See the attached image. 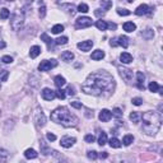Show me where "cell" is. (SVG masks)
<instances>
[{
    "mask_svg": "<svg viewBox=\"0 0 163 163\" xmlns=\"http://www.w3.org/2000/svg\"><path fill=\"white\" fill-rule=\"evenodd\" d=\"M114 78L106 72H97L91 74L82 85V89L84 93L93 94V96H102L105 92L111 93L114 91Z\"/></svg>",
    "mask_w": 163,
    "mask_h": 163,
    "instance_id": "cell-1",
    "label": "cell"
},
{
    "mask_svg": "<svg viewBox=\"0 0 163 163\" xmlns=\"http://www.w3.org/2000/svg\"><path fill=\"white\" fill-rule=\"evenodd\" d=\"M51 120L56 124H61L65 127H72L78 124V117L73 115L66 107H57L51 112Z\"/></svg>",
    "mask_w": 163,
    "mask_h": 163,
    "instance_id": "cell-2",
    "label": "cell"
},
{
    "mask_svg": "<svg viewBox=\"0 0 163 163\" xmlns=\"http://www.w3.org/2000/svg\"><path fill=\"white\" fill-rule=\"evenodd\" d=\"M162 125V117L157 111H147L143 114V129L147 134L154 135Z\"/></svg>",
    "mask_w": 163,
    "mask_h": 163,
    "instance_id": "cell-3",
    "label": "cell"
},
{
    "mask_svg": "<svg viewBox=\"0 0 163 163\" xmlns=\"http://www.w3.org/2000/svg\"><path fill=\"white\" fill-rule=\"evenodd\" d=\"M23 23H24V16L22 11H16L13 16V18L10 20V27L13 28V31H19L22 28Z\"/></svg>",
    "mask_w": 163,
    "mask_h": 163,
    "instance_id": "cell-4",
    "label": "cell"
},
{
    "mask_svg": "<svg viewBox=\"0 0 163 163\" xmlns=\"http://www.w3.org/2000/svg\"><path fill=\"white\" fill-rule=\"evenodd\" d=\"M56 65H57V61H56L55 59H52V60H43L38 65V70H40V72H49L52 68H55Z\"/></svg>",
    "mask_w": 163,
    "mask_h": 163,
    "instance_id": "cell-5",
    "label": "cell"
},
{
    "mask_svg": "<svg viewBox=\"0 0 163 163\" xmlns=\"http://www.w3.org/2000/svg\"><path fill=\"white\" fill-rule=\"evenodd\" d=\"M75 26L76 28H88L92 26V19L89 17H80V18L76 19Z\"/></svg>",
    "mask_w": 163,
    "mask_h": 163,
    "instance_id": "cell-6",
    "label": "cell"
},
{
    "mask_svg": "<svg viewBox=\"0 0 163 163\" xmlns=\"http://www.w3.org/2000/svg\"><path fill=\"white\" fill-rule=\"evenodd\" d=\"M118 72H120V75H121V78H122L124 80L131 82V79H133V72L130 69L120 66V68H118Z\"/></svg>",
    "mask_w": 163,
    "mask_h": 163,
    "instance_id": "cell-7",
    "label": "cell"
},
{
    "mask_svg": "<svg viewBox=\"0 0 163 163\" xmlns=\"http://www.w3.org/2000/svg\"><path fill=\"white\" fill-rule=\"evenodd\" d=\"M34 120H36L37 125L38 126H43L46 122V118H45V115H43L42 111H40V108L36 110V112H34Z\"/></svg>",
    "mask_w": 163,
    "mask_h": 163,
    "instance_id": "cell-8",
    "label": "cell"
},
{
    "mask_svg": "<svg viewBox=\"0 0 163 163\" xmlns=\"http://www.w3.org/2000/svg\"><path fill=\"white\" fill-rule=\"evenodd\" d=\"M75 141H76L75 138H72V136H63L60 140V144H61V147H64V148H70L72 145H74Z\"/></svg>",
    "mask_w": 163,
    "mask_h": 163,
    "instance_id": "cell-9",
    "label": "cell"
},
{
    "mask_svg": "<svg viewBox=\"0 0 163 163\" xmlns=\"http://www.w3.org/2000/svg\"><path fill=\"white\" fill-rule=\"evenodd\" d=\"M78 49L82 50V51H89V50L93 47V41H82V42H79L78 45Z\"/></svg>",
    "mask_w": 163,
    "mask_h": 163,
    "instance_id": "cell-10",
    "label": "cell"
},
{
    "mask_svg": "<svg viewBox=\"0 0 163 163\" xmlns=\"http://www.w3.org/2000/svg\"><path fill=\"white\" fill-rule=\"evenodd\" d=\"M55 91L50 89V88H45V89L42 91V98L46 99V101H52L55 98Z\"/></svg>",
    "mask_w": 163,
    "mask_h": 163,
    "instance_id": "cell-11",
    "label": "cell"
},
{
    "mask_svg": "<svg viewBox=\"0 0 163 163\" xmlns=\"http://www.w3.org/2000/svg\"><path fill=\"white\" fill-rule=\"evenodd\" d=\"M99 120L102 121V122H107V121L111 120V117H112V114H111V111H108V110H102V111L99 112Z\"/></svg>",
    "mask_w": 163,
    "mask_h": 163,
    "instance_id": "cell-12",
    "label": "cell"
},
{
    "mask_svg": "<svg viewBox=\"0 0 163 163\" xmlns=\"http://www.w3.org/2000/svg\"><path fill=\"white\" fill-rule=\"evenodd\" d=\"M147 13H149V7H148L147 4L139 5V7L135 9V14H136V16H144V14H147Z\"/></svg>",
    "mask_w": 163,
    "mask_h": 163,
    "instance_id": "cell-13",
    "label": "cell"
},
{
    "mask_svg": "<svg viewBox=\"0 0 163 163\" xmlns=\"http://www.w3.org/2000/svg\"><path fill=\"white\" fill-rule=\"evenodd\" d=\"M116 43H117V46H122L126 49V47L129 46V38L126 36H118L116 38Z\"/></svg>",
    "mask_w": 163,
    "mask_h": 163,
    "instance_id": "cell-14",
    "label": "cell"
},
{
    "mask_svg": "<svg viewBox=\"0 0 163 163\" xmlns=\"http://www.w3.org/2000/svg\"><path fill=\"white\" fill-rule=\"evenodd\" d=\"M120 60L121 63L124 64H130L133 61V56L129 54V52H122V54L120 55Z\"/></svg>",
    "mask_w": 163,
    "mask_h": 163,
    "instance_id": "cell-15",
    "label": "cell"
},
{
    "mask_svg": "<svg viewBox=\"0 0 163 163\" xmlns=\"http://www.w3.org/2000/svg\"><path fill=\"white\" fill-rule=\"evenodd\" d=\"M54 82H55V85L59 88V89H61V87H64L65 83H66V80H65V78H64V76H61V75L55 76Z\"/></svg>",
    "mask_w": 163,
    "mask_h": 163,
    "instance_id": "cell-16",
    "label": "cell"
},
{
    "mask_svg": "<svg viewBox=\"0 0 163 163\" xmlns=\"http://www.w3.org/2000/svg\"><path fill=\"white\" fill-rule=\"evenodd\" d=\"M136 78H138V88L139 89H144V74L141 72H138L136 73Z\"/></svg>",
    "mask_w": 163,
    "mask_h": 163,
    "instance_id": "cell-17",
    "label": "cell"
},
{
    "mask_svg": "<svg viewBox=\"0 0 163 163\" xmlns=\"http://www.w3.org/2000/svg\"><path fill=\"white\" fill-rule=\"evenodd\" d=\"M93 60H102L103 57H105V51H102V50H96V51L92 52V56H91Z\"/></svg>",
    "mask_w": 163,
    "mask_h": 163,
    "instance_id": "cell-18",
    "label": "cell"
},
{
    "mask_svg": "<svg viewBox=\"0 0 163 163\" xmlns=\"http://www.w3.org/2000/svg\"><path fill=\"white\" fill-rule=\"evenodd\" d=\"M40 54H41V47L40 46H32L31 50H29V56H31L32 59L37 57Z\"/></svg>",
    "mask_w": 163,
    "mask_h": 163,
    "instance_id": "cell-19",
    "label": "cell"
},
{
    "mask_svg": "<svg viewBox=\"0 0 163 163\" xmlns=\"http://www.w3.org/2000/svg\"><path fill=\"white\" fill-rule=\"evenodd\" d=\"M37 152L34 149H32V148H29V149H27L24 152V157L26 158H28V159H34V158H37Z\"/></svg>",
    "mask_w": 163,
    "mask_h": 163,
    "instance_id": "cell-20",
    "label": "cell"
},
{
    "mask_svg": "<svg viewBox=\"0 0 163 163\" xmlns=\"http://www.w3.org/2000/svg\"><path fill=\"white\" fill-rule=\"evenodd\" d=\"M61 59H63V61L69 63V61H72L74 59V54L72 51H64L63 54H61Z\"/></svg>",
    "mask_w": 163,
    "mask_h": 163,
    "instance_id": "cell-21",
    "label": "cell"
},
{
    "mask_svg": "<svg viewBox=\"0 0 163 163\" xmlns=\"http://www.w3.org/2000/svg\"><path fill=\"white\" fill-rule=\"evenodd\" d=\"M122 27H124V31H126V32H134L136 29L135 23H133V22H125Z\"/></svg>",
    "mask_w": 163,
    "mask_h": 163,
    "instance_id": "cell-22",
    "label": "cell"
},
{
    "mask_svg": "<svg viewBox=\"0 0 163 163\" xmlns=\"http://www.w3.org/2000/svg\"><path fill=\"white\" fill-rule=\"evenodd\" d=\"M61 8H63V9H66V11L70 14H74L76 11L75 7H74L73 4H61Z\"/></svg>",
    "mask_w": 163,
    "mask_h": 163,
    "instance_id": "cell-23",
    "label": "cell"
},
{
    "mask_svg": "<svg viewBox=\"0 0 163 163\" xmlns=\"http://www.w3.org/2000/svg\"><path fill=\"white\" fill-rule=\"evenodd\" d=\"M106 143H107V134L106 133H101L99 136H98V144L102 147V145H105Z\"/></svg>",
    "mask_w": 163,
    "mask_h": 163,
    "instance_id": "cell-24",
    "label": "cell"
},
{
    "mask_svg": "<svg viewBox=\"0 0 163 163\" xmlns=\"http://www.w3.org/2000/svg\"><path fill=\"white\" fill-rule=\"evenodd\" d=\"M96 27L99 29V31H106V29H107V23L105 22V20H97L96 22Z\"/></svg>",
    "mask_w": 163,
    "mask_h": 163,
    "instance_id": "cell-25",
    "label": "cell"
},
{
    "mask_svg": "<svg viewBox=\"0 0 163 163\" xmlns=\"http://www.w3.org/2000/svg\"><path fill=\"white\" fill-rule=\"evenodd\" d=\"M133 141H134V136L133 135H130V134H127V135H125L124 136V139H122V143H124V145H130L133 143Z\"/></svg>",
    "mask_w": 163,
    "mask_h": 163,
    "instance_id": "cell-26",
    "label": "cell"
},
{
    "mask_svg": "<svg viewBox=\"0 0 163 163\" xmlns=\"http://www.w3.org/2000/svg\"><path fill=\"white\" fill-rule=\"evenodd\" d=\"M110 147L111 148H120L121 147V141L117 138H111L110 140Z\"/></svg>",
    "mask_w": 163,
    "mask_h": 163,
    "instance_id": "cell-27",
    "label": "cell"
},
{
    "mask_svg": "<svg viewBox=\"0 0 163 163\" xmlns=\"http://www.w3.org/2000/svg\"><path fill=\"white\" fill-rule=\"evenodd\" d=\"M10 16V11L7 9V8H3L0 9V19H8Z\"/></svg>",
    "mask_w": 163,
    "mask_h": 163,
    "instance_id": "cell-28",
    "label": "cell"
},
{
    "mask_svg": "<svg viewBox=\"0 0 163 163\" xmlns=\"http://www.w3.org/2000/svg\"><path fill=\"white\" fill-rule=\"evenodd\" d=\"M41 40L45 41V42L47 43V46H52V42H54V40H51L47 33H42V34H41Z\"/></svg>",
    "mask_w": 163,
    "mask_h": 163,
    "instance_id": "cell-29",
    "label": "cell"
},
{
    "mask_svg": "<svg viewBox=\"0 0 163 163\" xmlns=\"http://www.w3.org/2000/svg\"><path fill=\"white\" fill-rule=\"evenodd\" d=\"M130 120L134 124H138L139 120H140V115H139L138 112H131V114H130Z\"/></svg>",
    "mask_w": 163,
    "mask_h": 163,
    "instance_id": "cell-30",
    "label": "cell"
},
{
    "mask_svg": "<svg viewBox=\"0 0 163 163\" xmlns=\"http://www.w3.org/2000/svg\"><path fill=\"white\" fill-rule=\"evenodd\" d=\"M149 91L150 92H158V91H161V87H159V84L157 82H152L149 84Z\"/></svg>",
    "mask_w": 163,
    "mask_h": 163,
    "instance_id": "cell-31",
    "label": "cell"
},
{
    "mask_svg": "<svg viewBox=\"0 0 163 163\" xmlns=\"http://www.w3.org/2000/svg\"><path fill=\"white\" fill-rule=\"evenodd\" d=\"M88 10H89L88 5L84 4V3H80V4L78 5V10H76V11H80V13H87Z\"/></svg>",
    "mask_w": 163,
    "mask_h": 163,
    "instance_id": "cell-32",
    "label": "cell"
},
{
    "mask_svg": "<svg viewBox=\"0 0 163 163\" xmlns=\"http://www.w3.org/2000/svg\"><path fill=\"white\" fill-rule=\"evenodd\" d=\"M64 31V26L63 24H56L52 27V33H55V34H57V33H60V32H63Z\"/></svg>",
    "mask_w": 163,
    "mask_h": 163,
    "instance_id": "cell-33",
    "label": "cell"
},
{
    "mask_svg": "<svg viewBox=\"0 0 163 163\" xmlns=\"http://www.w3.org/2000/svg\"><path fill=\"white\" fill-rule=\"evenodd\" d=\"M55 43L56 45H65V43H68V37H59V38H56L55 40Z\"/></svg>",
    "mask_w": 163,
    "mask_h": 163,
    "instance_id": "cell-34",
    "label": "cell"
},
{
    "mask_svg": "<svg viewBox=\"0 0 163 163\" xmlns=\"http://www.w3.org/2000/svg\"><path fill=\"white\" fill-rule=\"evenodd\" d=\"M8 76H9V72H8V70H1V72H0V79H1L3 82H7Z\"/></svg>",
    "mask_w": 163,
    "mask_h": 163,
    "instance_id": "cell-35",
    "label": "cell"
},
{
    "mask_svg": "<svg viewBox=\"0 0 163 163\" xmlns=\"http://www.w3.org/2000/svg\"><path fill=\"white\" fill-rule=\"evenodd\" d=\"M153 31L150 28H148V29H145V32H143V37L144 38H148V40H149V38H152L153 37Z\"/></svg>",
    "mask_w": 163,
    "mask_h": 163,
    "instance_id": "cell-36",
    "label": "cell"
},
{
    "mask_svg": "<svg viewBox=\"0 0 163 163\" xmlns=\"http://www.w3.org/2000/svg\"><path fill=\"white\" fill-rule=\"evenodd\" d=\"M55 96L57 97L59 99H64L65 98V91H63V89H57L55 92Z\"/></svg>",
    "mask_w": 163,
    "mask_h": 163,
    "instance_id": "cell-37",
    "label": "cell"
},
{
    "mask_svg": "<svg viewBox=\"0 0 163 163\" xmlns=\"http://www.w3.org/2000/svg\"><path fill=\"white\" fill-rule=\"evenodd\" d=\"M41 149H42V150H41V153H43V154H45V156H47V154H49V153H51V150H50L49 148L46 147L43 141H41Z\"/></svg>",
    "mask_w": 163,
    "mask_h": 163,
    "instance_id": "cell-38",
    "label": "cell"
},
{
    "mask_svg": "<svg viewBox=\"0 0 163 163\" xmlns=\"http://www.w3.org/2000/svg\"><path fill=\"white\" fill-rule=\"evenodd\" d=\"M117 14H118V16L125 17V16H129V14H130V10L122 9V8H118V9H117Z\"/></svg>",
    "mask_w": 163,
    "mask_h": 163,
    "instance_id": "cell-39",
    "label": "cell"
},
{
    "mask_svg": "<svg viewBox=\"0 0 163 163\" xmlns=\"http://www.w3.org/2000/svg\"><path fill=\"white\" fill-rule=\"evenodd\" d=\"M1 61L4 64H10V63H13V57H11V56L5 55V56H3V57H1Z\"/></svg>",
    "mask_w": 163,
    "mask_h": 163,
    "instance_id": "cell-40",
    "label": "cell"
},
{
    "mask_svg": "<svg viewBox=\"0 0 163 163\" xmlns=\"http://www.w3.org/2000/svg\"><path fill=\"white\" fill-rule=\"evenodd\" d=\"M111 114H112V116H115V117H117V118L122 117V112H121L120 108H115L114 112H111Z\"/></svg>",
    "mask_w": 163,
    "mask_h": 163,
    "instance_id": "cell-41",
    "label": "cell"
},
{
    "mask_svg": "<svg viewBox=\"0 0 163 163\" xmlns=\"http://www.w3.org/2000/svg\"><path fill=\"white\" fill-rule=\"evenodd\" d=\"M87 157L89 159H93V161H94V159L98 157V154H97V152H94V150H89V152L87 153Z\"/></svg>",
    "mask_w": 163,
    "mask_h": 163,
    "instance_id": "cell-42",
    "label": "cell"
},
{
    "mask_svg": "<svg viewBox=\"0 0 163 163\" xmlns=\"http://www.w3.org/2000/svg\"><path fill=\"white\" fill-rule=\"evenodd\" d=\"M131 103H133V105H135V106H140L141 103H143V99L139 98V97H135V98L131 99Z\"/></svg>",
    "mask_w": 163,
    "mask_h": 163,
    "instance_id": "cell-43",
    "label": "cell"
},
{
    "mask_svg": "<svg viewBox=\"0 0 163 163\" xmlns=\"http://www.w3.org/2000/svg\"><path fill=\"white\" fill-rule=\"evenodd\" d=\"M84 140L87 141V143H93L94 140H96V138H94L92 134H88V135H85V138H84Z\"/></svg>",
    "mask_w": 163,
    "mask_h": 163,
    "instance_id": "cell-44",
    "label": "cell"
},
{
    "mask_svg": "<svg viewBox=\"0 0 163 163\" xmlns=\"http://www.w3.org/2000/svg\"><path fill=\"white\" fill-rule=\"evenodd\" d=\"M101 5L105 8V10H107V9H110V8L112 7V3L111 1H102V3H101Z\"/></svg>",
    "mask_w": 163,
    "mask_h": 163,
    "instance_id": "cell-45",
    "label": "cell"
},
{
    "mask_svg": "<svg viewBox=\"0 0 163 163\" xmlns=\"http://www.w3.org/2000/svg\"><path fill=\"white\" fill-rule=\"evenodd\" d=\"M46 138H47V140H50V141L56 140V135L52 134V133H47V134H46Z\"/></svg>",
    "mask_w": 163,
    "mask_h": 163,
    "instance_id": "cell-46",
    "label": "cell"
},
{
    "mask_svg": "<svg viewBox=\"0 0 163 163\" xmlns=\"http://www.w3.org/2000/svg\"><path fill=\"white\" fill-rule=\"evenodd\" d=\"M70 105H72V107H74V108H82V103H80V102H78V101L70 102Z\"/></svg>",
    "mask_w": 163,
    "mask_h": 163,
    "instance_id": "cell-47",
    "label": "cell"
},
{
    "mask_svg": "<svg viewBox=\"0 0 163 163\" xmlns=\"http://www.w3.org/2000/svg\"><path fill=\"white\" fill-rule=\"evenodd\" d=\"M45 16H46V8H45V5H42V7H40V17L43 18Z\"/></svg>",
    "mask_w": 163,
    "mask_h": 163,
    "instance_id": "cell-48",
    "label": "cell"
},
{
    "mask_svg": "<svg viewBox=\"0 0 163 163\" xmlns=\"http://www.w3.org/2000/svg\"><path fill=\"white\" fill-rule=\"evenodd\" d=\"M94 14H96V16H97V17H101V16H105V14H106V10H105V9H102V10H101V9H97L96 11H94Z\"/></svg>",
    "mask_w": 163,
    "mask_h": 163,
    "instance_id": "cell-49",
    "label": "cell"
},
{
    "mask_svg": "<svg viewBox=\"0 0 163 163\" xmlns=\"http://www.w3.org/2000/svg\"><path fill=\"white\" fill-rule=\"evenodd\" d=\"M66 92H68V94H70V96H74V94H75V92H74V88L73 87H69Z\"/></svg>",
    "mask_w": 163,
    "mask_h": 163,
    "instance_id": "cell-50",
    "label": "cell"
},
{
    "mask_svg": "<svg viewBox=\"0 0 163 163\" xmlns=\"http://www.w3.org/2000/svg\"><path fill=\"white\" fill-rule=\"evenodd\" d=\"M107 28H110V29H116V24L115 23H107Z\"/></svg>",
    "mask_w": 163,
    "mask_h": 163,
    "instance_id": "cell-51",
    "label": "cell"
},
{
    "mask_svg": "<svg viewBox=\"0 0 163 163\" xmlns=\"http://www.w3.org/2000/svg\"><path fill=\"white\" fill-rule=\"evenodd\" d=\"M98 156L101 157V158H107V157H108V153H107V152H102V153H99Z\"/></svg>",
    "mask_w": 163,
    "mask_h": 163,
    "instance_id": "cell-52",
    "label": "cell"
},
{
    "mask_svg": "<svg viewBox=\"0 0 163 163\" xmlns=\"http://www.w3.org/2000/svg\"><path fill=\"white\" fill-rule=\"evenodd\" d=\"M110 45L111 46H117V43H116V38H114V40H111V42H110Z\"/></svg>",
    "mask_w": 163,
    "mask_h": 163,
    "instance_id": "cell-53",
    "label": "cell"
},
{
    "mask_svg": "<svg viewBox=\"0 0 163 163\" xmlns=\"http://www.w3.org/2000/svg\"><path fill=\"white\" fill-rule=\"evenodd\" d=\"M5 46H7V43H5L4 41H0V49H4Z\"/></svg>",
    "mask_w": 163,
    "mask_h": 163,
    "instance_id": "cell-54",
    "label": "cell"
}]
</instances>
